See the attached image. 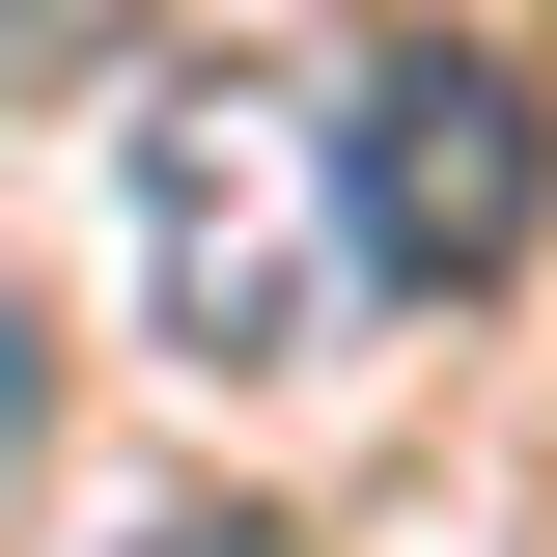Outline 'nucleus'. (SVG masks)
<instances>
[{"mask_svg": "<svg viewBox=\"0 0 557 557\" xmlns=\"http://www.w3.org/2000/svg\"><path fill=\"white\" fill-rule=\"evenodd\" d=\"M0 57H57V0H0Z\"/></svg>", "mask_w": 557, "mask_h": 557, "instance_id": "nucleus-5", "label": "nucleus"}, {"mask_svg": "<svg viewBox=\"0 0 557 557\" xmlns=\"http://www.w3.org/2000/svg\"><path fill=\"white\" fill-rule=\"evenodd\" d=\"M307 168H335V278H418V307H502V278L557 251V112L502 57H446V28L335 57Z\"/></svg>", "mask_w": 557, "mask_h": 557, "instance_id": "nucleus-2", "label": "nucleus"}, {"mask_svg": "<svg viewBox=\"0 0 557 557\" xmlns=\"http://www.w3.org/2000/svg\"><path fill=\"white\" fill-rule=\"evenodd\" d=\"M139 557H307V530H251V502H223V530H139Z\"/></svg>", "mask_w": 557, "mask_h": 557, "instance_id": "nucleus-4", "label": "nucleus"}, {"mask_svg": "<svg viewBox=\"0 0 557 557\" xmlns=\"http://www.w3.org/2000/svg\"><path fill=\"white\" fill-rule=\"evenodd\" d=\"M28 418H57V335H28V278H0V446H28Z\"/></svg>", "mask_w": 557, "mask_h": 557, "instance_id": "nucleus-3", "label": "nucleus"}, {"mask_svg": "<svg viewBox=\"0 0 557 557\" xmlns=\"http://www.w3.org/2000/svg\"><path fill=\"white\" fill-rule=\"evenodd\" d=\"M139 278H168V362L196 391H278V362H335V168L278 84H139Z\"/></svg>", "mask_w": 557, "mask_h": 557, "instance_id": "nucleus-1", "label": "nucleus"}]
</instances>
